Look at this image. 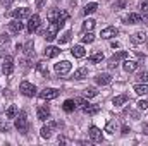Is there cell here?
Segmentation results:
<instances>
[{"label":"cell","instance_id":"8d00e7d4","mask_svg":"<svg viewBox=\"0 0 148 146\" xmlns=\"http://www.w3.org/2000/svg\"><path fill=\"white\" fill-rule=\"evenodd\" d=\"M112 59H114L115 62H119V60H126V59H127V52H117Z\"/></svg>","mask_w":148,"mask_h":146},{"label":"cell","instance_id":"c3c4849f","mask_svg":"<svg viewBox=\"0 0 148 146\" xmlns=\"http://www.w3.org/2000/svg\"><path fill=\"white\" fill-rule=\"evenodd\" d=\"M0 41H5V43H9V36H7V35H0Z\"/></svg>","mask_w":148,"mask_h":146},{"label":"cell","instance_id":"9a60e30c","mask_svg":"<svg viewBox=\"0 0 148 146\" xmlns=\"http://www.w3.org/2000/svg\"><path fill=\"white\" fill-rule=\"evenodd\" d=\"M59 53H60V48H59V46L50 45V46L45 48V57H47V59H53V57H57Z\"/></svg>","mask_w":148,"mask_h":146},{"label":"cell","instance_id":"cb8c5ba5","mask_svg":"<svg viewBox=\"0 0 148 146\" xmlns=\"http://www.w3.org/2000/svg\"><path fill=\"white\" fill-rule=\"evenodd\" d=\"M59 14H60V9H50V10H48V14H47V17H48V21H50V23H55V21H57V17H59Z\"/></svg>","mask_w":148,"mask_h":146},{"label":"cell","instance_id":"8992f818","mask_svg":"<svg viewBox=\"0 0 148 146\" xmlns=\"http://www.w3.org/2000/svg\"><path fill=\"white\" fill-rule=\"evenodd\" d=\"M41 19H40V16L38 14H33V16H29V21H28V31L29 33H36L38 29H40V23Z\"/></svg>","mask_w":148,"mask_h":146},{"label":"cell","instance_id":"816d5d0a","mask_svg":"<svg viewBox=\"0 0 148 146\" xmlns=\"http://www.w3.org/2000/svg\"><path fill=\"white\" fill-rule=\"evenodd\" d=\"M141 131H143L145 134H148V124H143V127H141Z\"/></svg>","mask_w":148,"mask_h":146},{"label":"cell","instance_id":"f546056e","mask_svg":"<svg viewBox=\"0 0 148 146\" xmlns=\"http://www.w3.org/2000/svg\"><path fill=\"white\" fill-rule=\"evenodd\" d=\"M67 19H69V14H67L66 10H60V14H59V17H57V21H55V23H59V24H60V28H62V26H64V23H66Z\"/></svg>","mask_w":148,"mask_h":146},{"label":"cell","instance_id":"5b68a950","mask_svg":"<svg viewBox=\"0 0 148 146\" xmlns=\"http://www.w3.org/2000/svg\"><path fill=\"white\" fill-rule=\"evenodd\" d=\"M59 89H55V88H45L43 91H40V98L41 100H55L57 96H59Z\"/></svg>","mask_w":148,"mask_h":146},{"label":"cell","instance_id":"4316f807","mask_svg":"<svg viewBox=\"0 0 148 146\" xmlns=\"http://www.w3.org/2000/svg\"><path fill=\"white\" fill-rule=\"evenodd\" d=\"M103 59H105L103 53H102V52H97V53H93V55L90 57V62H91V64H100Z\"/></svg>","mask_w":148,"mask_h":146},{"label":"cell","instance_id":"83f0119b","mask_svg":"<svg viewBox=\"0 0 148 146\" xmlns=\"http://www.w3.org/2000/svg\"><path fill=\"white\" fill-rule=\"evenodd\" d=\"M17 113H19V112H17V107H16V105H10V107L7 108V112H5L7 119H16V117H17Z\"/></svg>","mask_w":148,"mask_h":146},{"label":"cell","instance_id":"52a82bcc","mask_svg":"<svg viewBox=\"0 0 148 146\" xmlns=\"http://www.w3.org/2000/svg\"><path fill=\"white\" fill-rule=\"evenodd\" d=\"M71 62H67V60H62V62H59V64H55V72L60 74V76H64V74H67L71 71Z\"/></svg>","mask_w":148,"mask_h":146},{"label":"cell","instance_id":"1f68e13d","mask_svg":"<svg viewBox=\"0 0 148 146\" xmlns=\"http://www.w3.org/2000/svg\"><path fill=\"white\" fill-rule=\"evenodd\" d=\"M23 52L26 53V57H31V55H33V41H31V40L23 46Z\"/></svg>","mask_w":148,"mask_h":146},{"label":"cell","instance_id":"f5cc1de1","mask_svg":"<svg viewBox=\"0 0 148 146\" xmlns=\"http://www.w3.org/2000/svg\"><path fill=\"white\" fill-rule=\"evenodd\" d=\"M0 57H5V52H3V48H2V45H0Z\"/></svg>","mask_w":148,"mask_h":146},{"label":"cell","instance_id":"30bf717a","mask_svg":"<svg viewBox=\"0 0 148 146\" xmlns=\"http://www.w3.org/2000/svg\"><path fill=\"white\" fill-rule=\"evenodd\" d=\"M110 81H112V76L107 72H100V74H97V77H95V83L100 84V86H107V84H110Z\"/></svg>","mask_w":148,"mask_h":146},{"label":"cell","instance_id":"5bb4252c","mask_svg":"<svg viewBox=\"0 0 148 146\" xmlns=\"http://www.w3.org/2000/svg\"><path fill=\"white\" fill-rule=\"evenodd\" d=\"M36 117L40 119V120H47V119L50 117V108H48V107H45V105L38 107V110H36Z\"/></svg>","mask_w":148,"mask_h":146},{"label":"cell","instance_id":"7c38bea8","mask_svg":"<svg viewBox=\"0 0 148 146\" xmlns=\"http://www.w3.org/2000/svg\"><path fill=\"white\" fill-rule=\"evenodd\" d=\"M117 28H114V26H109V28H105V29H102V33H100V36L103 38V40H110V38L117 36Z\"/></svg>","mask_w":148,"mask_h":146},{"label":"cell","instance_id":"d4e9b609","mask_svg":"<svg viewBox=\"0 0 148 146\" xmlns=\"http://www.w3.org/2000/svg\"><path fill=\"white\" fill-rule=\"evenodd\" d=\"M134 91H136V95H148V84H134Z\"/></svg>","mask_w":148,"mask_h":146},{"label":"cell","instance_id":"74e56055","mask_svg":"<svg viewBox=\"0 0 148 146\" xmlns=\"http://www.w3.org/2000/svg\"><path fill=\"white\" fill-rule=\"evenodd\" d=\"M136 77H138L141 83H147V81H148V71H141V72L138 74Z\"/></svg>","mask_w":148,"mask_h":146},{"label":"cell","instance_id":"ee69618b","mask_svg":"<svg viewBox=\"0 0 148 146\" xmlns=\"http://www.w3.org/2000/svg\"><path fill=\"white\" fill-rule=\"evenodd\" d=\"M45 5V0H36V9H43Z\"/></svg>","mask_w":148,"mask_h":146},{"label":"cell","instance_id":"4dcf8cb0","mask_svg":"<svg viewBox=\"0 0 148 146\" xmlns=\"http://www.w3.org/2000/svg\"><path fill=\"white\" fill-rule=\"evenodd\" d=\"M93 28H95V21L93 19H86L84 23H83V31L86 33V31H93Z\"/></svg>","mask_w":148,"mask_h":146},{"label":"cell","instance_id":"7bdbcfd3","mask_svg":"<svg viewBox=\"0 0 148 146\" xmlns=\"http://www.w3.org/2000/svg\"><path fill=\"white\" fill-rule=\"evenodd\" d=\"M121 131H122V134H129V132H131L129 126H122V129H121Z\"/></svg>","mask_w":148,"mask_h":146},{"label":"cell","instance_id":"f1b7e54d","mask_svg":"<svg viewBox=\"0 0 148 146\" xmlns=\"http://www.w3.org/2000/svg\"><path fill=\"white\" fill-rule=\"evenodd\" d=\"M115 131H117V122H115V120H109V122H107V126H105V132L114 134Z\"/></svg>","mask_w":148,"mask_h":146},{"label":"cell","instance_id":"9c48e42d","mask_svg":"<svg viewBox=\"0 0 148 146\" xmlns=\"http://www.w3.org/2000/svg\"><path fill=\"white\" fill-rule=\"evenodd\" d=\"M88 134H90V138H91L95 143H102V141H103V134H102V131H100L98 127H95V126L90 127V132H88Z\"/></svg>","mask_w":148,"mask_h":146},{"label":"cell","instance_id":"44dd1931","mask_svg":"<svg viewBox=\"0 0 148 146\" xmlns=\"http://www.w3.org/2000/svg\"><path fill=\"white\" fill-rule=\"evenodd\" d=\"M124 21H126V23H129V24H138V23H141V16L133 12V14H129Z\"/></svg>","mask_w":148,"mask_h":146},{"label":"cell","instance_id":"7a4b0ae2","mask_svg":"<svg viewBox=\"0 0 148 146\" xmlns=\"http://www.w3.org/2000/svg\"><path fill=\"white\" fill-rule=\"evenodd\" d=\"M19 91H21L24 96H29V98H31V96H35V95H36V86H35V84H31L29 81H23V83H21V86H19Z\"/></svg>","mask_w":148,"mask_h":146},{"label":"cell","instance_id":"484cf974","mask_svg":"<svg viewBox=\"0 0 148 146\" xmlns=\"http://www.w3.org/2000/svg\"><path fill=\"white\" fill-rule=\"evenodd\" d=\"M62 108L66 110L67 113H71V112H74V108H76V102H74V100H66L64 105H62Z\"/></svg>","mask_w":148,"mask_h":146},{"label":"cell","instance_id":"60d3db41","mask_svg":"<svg viewBox=\"0 0 148 146\" xmlns=\"http://www.w3.org/2000/svg\"><path fill=\"white\" fill-rule=\"evenodd\" d=\"M122 7H126V2H124V0H121V2H117V3H114V9H122Z\"/></svg>","mask_w":148,"mask_h":146},{"label":"cell","instance_id":"4fadbf2b","mask_svg":"<svg viewBox=\"0 0 148 146\" xmlns=\"http://www.w3.org/2000/svg\"><path fill=\"white\" fill-rule=\"evenodd\" d=\"M145 40H147V33L145 31H136L131 36V43L133 45H140V43H145Z\"/></svg>","mask_w":148,"mask_h":146},{"label":"cell","instance_id":"836d02e7","mask_svg":"<svg viewBox=\"0 0 148 146\" xmlns=\"http://www.w3.org/2000/svg\"><path fill=\"white\" fill-rule=\"evenodd\" d=\"M71 38H73V33H71V31H66L62 36H59V43H60V45L69 43V41H71Z\"/></svg>","mask_w":148,"mask_h":146},{"label":"cell","instance_id":"ffe728a7","mask_svg":"<svg viewBox=\"0 0 148 146\" xmlns=\"http://www.w3.org/2000/svg\"><path fill=\"white\" fill-rule=\"evenodd\" d=\"M86 76H88V69H86V67H79V69L74 72L73 77L76 79V81H81V79H84Z\"/></svg>","mask_w":148,"mask_h":146},{"label":"cell","instance_id":"d6a6232c","mask_svg":"<svg viewBox=\"0 0 148 146\" xmlns=\"http://www.w3.org/2000/svg\"><path fill=\"white\" fill-rule=\"evenodd\" d=\"M126 102H127V95H119V96L114 98L112 103H114L115 107H119V105H122V103H126Z\"/></svg>","mask_w":148,"mask_h":146},{"label":"cell","instance_id":"2e32d148","mask_svg":"<svg viewBox=\"0 0 148 146\" xmlns=\"http://www.w3.org/2000/svg\"><path fill=\"white\" fill-rule=\"evenodd\" d=\"M55 126H57V124H53V122H52V124H48V126H43V127H41V131H40L41 138H43V139L52 138V129H53Z\"/></svg>","mask_w":148,"mask_h":146},{"label":"cell","instance_id":"e575fe53","mask_svg":"<svg viewBox=\"0 0 148 146\" xmlns=\"http://www.w3.org/2000/svg\"><path fill=\"white\" fill-rule=\"evenodd\" d=\"M81 41H83V43H93V41H95L93 33H91V31H86V33L81 36Z\"/></svg>","mask_w":148,"mask_h":146},{"label":"cell","instance_id":"bcb514c9","mask_svg":"<svg viewBox=\"0 0 148 146\" xmlns=\"http://www.w3.org/2000/svg\"><path fill=\"white\" fill-rule=\"evenodd\" d=\"M141 23H145V24L148 26V12H145V14H143V17H141Z\"/></svg>","mask_w":148,"mask_h":146},{"label":"cell","instance_id":"f35d334b","mask_svg":"<svg viewBox=\"0 0 148 146\" xmlns=\"http://www.w3.org/2000/svg\"><path fill=\"white\" fill-rule=\"evenodd\" d=\"M74 102H76V107H83V108H84V107L88 105V102H86V98H76Z\"/></svg>","mask_w":148,"mask_h":146},{"label":"cell","instance_id":"ba28073f","mask_svg":"<svg viewBox=\"0 0 148 146\" xmlns=\"http://www.w3.org/2000/svg\"><path fill=\"white\" fill-rule=\"evenodd\" d=\"M23 29H24V24H23L19 19H16V21H10V23H9V31H10L12 35H19Z\"/></svg>","mask_w":148,"mask_h":146},{"label":"cell","instance_id":"ab89813d","mask_svg":"<svg viewBox=\"0 0 148 146\" xmlns=\"http://www.w3.org/2000/svg\"><path fill=\"white\" fill-rule=\"evenodd\" d=\"M138 108L147 112V110H148V102H147V100H140V102H138Z\"/></svg>","mask_w":148,"mask_h":146},{"label":"cell","instance_id":"7402d4cb","mask_svg":"<svg viewBox=\"0 0 148 146\" xmlns=\"http://www.w3.org/2000/svg\"><path fill=\"white\" fill-rule=\"evenodd\" d=\"M36 71L38 72H41L45 77H48V67H47V62H43V60L36 62Z\"/></svg>","mask_w":148,"mask_h":146},{"label":"cell","instance_id":"d590c367","mask_svg":"<svg viewBox=\"0 0 148 146\" xmlns=\"http://www.w3.org/2000/svg\"><path fill=\"white\" fill-rule=\"evenodd\" d=\"M97 95H98V91H97L93 86H90V88L84 89V96H86V98H95Z\"/></svg>","mask_w":148,"mask_h":146},{"label":"cell","instance_id":"277c9868","mask_svg":"<svg viewBox=\"0 0 148 146\" xmlns=\"http://www.w3.org/2000/svg\"><path fill=\"white\" fill-rule=\"evenodd\" d=\"M14 71V59L10 55H5L3 57V62H2V72L5 76H10Z\"/></svg>","mask_w":148,"mask_h":146},{"label":"cell","instance_id":"6da1fadb","mask_svg":"<svg viewBox=\"0 0 148 146\" xmlns=\"http://www.w3.org/2000/svg\"><path fill=\"white\" fill-rule=\"evenodd\" d=\"M16 129L21 134H26V131H28V117H26V112H19L17 113V117H16Z\"/></svg>","mask_w":148,"mask_h":146},{"label":"cell","instance_id":"f6af8a7d","mask_svg":"<svg viewBox=\"0 0 148 146\" xmlns=\"http://www.w3.org/2000/svg\"><path fill=\"white\" fill-rule=\"evenodd\" d=\"M110 46L114 48V50H115V48H121V43H119V41H112V43H110Z\"/></svg>","mask_w":148,"mask_h":146},{"label":"cell","instance_id":"603a6c76","mask_svg":"<svg viewBox=\"0 0 148 146\" xmlns=\"http://www.w3.org/2000/svg\"><path fill=\"white\" fill-rule=\"evenodd\" d=\"M97 9H98V3H95V2H91V3H88L84 9H83V12H84V16H90V14H93V12H97Z\"/></svg>","mask_w":148,"mask_h":146},{"label":"cell","instance_id":"f907efd6","mask_svg":"<svg viewBox=\"0 0 148 146\" xmlns=\"http://www.w3.org/2000/svg\"><path fill=\"white\" fill-rule=\"evenodd\" d=\"M141 9H143V12H148V3H147V2H143V3H141Z\"/></svg>","mask_w":148,"mask_h":146},{"label":"cell","instance_id":"e0dca14e","mask_svg":"<svg viewBox=\"0 0 148 146\" xmlns=\"http://www.w3.org/2000/svg\"><path fill=\"white\" fill-rule=\"evenodd\" d=\"M71 53H73V57H76V59H83L86 55V50L83 48V45H76V46L71 48Z\"/></svg>","mask_w":148,"mask_h":146},{"label":"cell","instance_id":"7dc6e473","mask_svg":"<svg viewBox=\"0 0 148 146\" xmlns=\"http://www.w3.org/2000/svg\"><path fill=\"white\" fill-rule=\"evenodd\" d=\"M12 2H14V0H2V3H3L5 7H10V5H12Z\"/></svg>","mask_w":148,"mask_h":146},{"label":"cell","instance_id":"681fc988","mask_svg":"<svg viewBox=\"0 0 148 146\" xmlns=\"http://www.w3.org/2000/svg\"><path fill=\"white\" fill-rule=\"evenodd\" d=\"M0 131H2V132H3V131L7 132V131H9V126H7V124H5V126H3V124H0Z\"/></svg>","mask_w":148,"mask_h":146},{"label":"cell","instance_id":"8fae6325","mask_svg":"<svg viewBox=\"0 0 148 146\" xmlns=\"http://www.w3.org/2000/svg\"><path fill=\"white\" fill-rule=\"evenodd\" d=\"M12 16L16 17V19H26V17H29L31 16V10L28 9V7H21V9H17V10H14L12 12Z\"/></svg>","mask_w":148,"mask_h":146},{"label":"cell","instance_id":"3957f363","mask_svg":"<svg viewBox=\"0 0 148 146\" xmlns=\"http://www.w3.org/2000/svg\"><path fill=\"white\" fill-rule=\"evenodd\" d=\"M59 29H60V24H59V23H50V24H48V28H47V33H45L47 41H53V40L57 38Z\"/></svg>","mask_w":148,"mask_h":146},{"label":"cell","instance_id":"d6986e66","mask_svg":"<svg viewBox=\"0 0 148 146\" xmlns=\"http://www.w3.org/2000/svg\"><path fill=\"white\" fill-rule=\"evenodd\" d=\"M122 67H124V71H126V72H134V71H136V67H138V62H134V60H126Z\"/></svg>","mask_w":148,"mask_h":146},{"label":"cell","instance_id":"b9f144b4","mask_svg":"<svg viewBox=\"0 0 148 146\" xmlns=\"http://www.w3.org/2000/svg\"><path fill=\"white\" fill-rule=\"evenodd\" d=\"M115 67H117V62H115L114 59H110V60H109V69H115Z\"/></svg>","mask_w":148,"mask_h":146},{"label":"cell","instance_id":"ac0fdd59","mask_svg":"<svg viewBox=\"0 0 148 146\" xmlns=\"http://www.w3.org/2000/svg\"><path fill=\"white\" fill-rule=\"evenodd\" d=\"M83 110H84L86 115H97V113L100 112V105H90V103H88Z\"/></svg>","mask_w":148,"mask_h":146}]
</instances>
